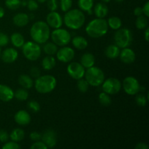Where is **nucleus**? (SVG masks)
I'll return each instance as SVG.
<instances>
[{
    "label": "nucleus",
    "mask_w": 149,
    "mask_h": 149,
    "mask_svg": "<svg viewBox=\"0 0 149 149\" xmlns=\"http://www.w3.org/2000/svg\"><path fill=\"white\" fill-rule=\"evenodd\" d=\"M30 35L33 42L39 45H42L49 40L50 29L46 22L42 20L36 21L31 27Z\"/></svg>",
    "instance_id": "obj_1"
},
{
    "label": "nucleus",
    "mask_w": 149,
    "mask_h": 149,
    "mask_svg": "<svg viewBox=\"0 0 149 149\" xmlns=\"http://www.w3.org/2000/svg\"><path fill=\"white\" fill-rule=\"evenodd\" d=\"M109 30L107 20L104 18L93 19L87 23L85 28V31L90 37L93 39H98L103 37L107 33Z\"/></svg>",
    "instance_id": "obj_2"
},
{
    "label": "nucleus",
    "mask_w": 149,
    "mask_h": 149,
    "mask_svg": "<svg viewBox=\"0 0 149 149\" xmlns=\"http://www.w3.org/2000/svg\"><path fill=\"white\" fill-rule=\"evenodd\" d=\"M63 21H64V23L68 29L78 30L84 26L85 23V15L81 10L71 9L65 12Z\"/></svg>",
    "instance_id": "obj_3"
},
{
    "label": "nucleus",
    "mask_w": 149,
    "mask_h": 149,
    "mask_svg": "<svg viewBox=\"0 0 149 149\" xmlns=\"http://www.w3.org/2000/svg\"><path fill=\"white\" fill-rule=\"evenodd\" d=\"M57 80L54 76L44 75L39 76L36 79L34 87L36 91L41 94H47L55 89Z\"/></svg>",
    "instance_id": "obj_4"
},
{
    "label": "nucleus",
    "mask_w": 149,
    "mask_h": 149,
    "mask_svg": "<svg viewBox=\"0 0 149 149\" xmlns=\"http://www.w3.org/2000/svg\"><path fill=\"white\" fill-rule=\"evenodd\" d=\"M113 39L115 45L120 49L129 47L133 40L132 32L127 28H120L114 33Z\"/></svg>",
    "instance_id": "obj_5"
},
{
    "label": "nucleus",
    "mask_w": 149,
    "mask_h": 149,
    "mask_svg": "<svg viewBox=\"0 0 149 149\" xmlns=\"http://www.w3.org/2000/svg\"><path fill=\"white\" fill-rule=\"evenodd\" d=\"M84 77L88 84L93 87H98L101 85L105 80V74L103 71L100 68L94 65L87 68Z\"/></svg>",
    "instance_id": "obj_6"
},
{
    "label": "nucleus",
    "mask_w": 149,
    "mask_h": 149,
    "mask_svg": "<svg viewBox=\"0 0 149 149\" xmlns=\"http://www.w3.org/2000/svg\"><path fill=\"white\" fill-rule=\"evenodd\" d=\"M22 52L23 55L27 60L31 61H35L39 59L42 54V49L39 44L35 42H25L22 47Z\"/></svg>",
    "instance_id": "obj_7"
},
{
    "label": "nucleus",
    "mask_w": 149,
    "mask_h": 149,
    "mask_svg": "<svg viewBox=\"0 0 149 149\" xmlns=\"http://www.w3.org/2000/svg\"><path fill=\"white\" fill-rule=\"evenodd\" d=\"M50 36L52 42L55 43L57 46L60 47L66 46L71 40V33L66 29H61V28L55 29L51 33Z\"/></svg>",
    "instance_id": "obj_8"
},
{
    "label": "nucleus",
    "mask_w": 149,
    "mask_h": 149,
    "mask_svg": "<svg viewBox=\"0 0 149 149\" xmlns=\"http://www.w3.org/2000/svg\"><path fill=\"white\" fill-rule=\"evenodd\" d=\"M122 87L124 91L129 95H135L141 90V85L135 77H127L124 79Z\"/></svg>",
    "instance_id": "obj_9"
},
{
    "label": "nucleus",
    "mask_w": 149,
    "mask_h": 149,
    "mask_svg": "<svg viewBox=\"0 0 149 149\" xmlns=\"http://www.w3.org/2000/svg\"><path fill=\"white\" fill-rule=\"evenodd\" d=\"M103 91L109 95H116L122 89V83L118 79L114 77L105 79L102 84Z\"/></svg>",
    "instance_id": "obj_10"
},
{
    "label": "nucleus",
    "mask_w": 149,
    "mask_h": 149,
    "mask_svg": "<svg viewBox=\"0 0 149 149\" xmlns=\"http://www.w3.org/2000/svg\"><path fill=\"white\" fill-rule=\"evenodd\" d=\"M67 72L71 78L76 80H79L84 77L85 68L79 63L71 62L68 65Z\"/></svg>",
    "instance_id": "obj_11"
},
{
    "label": "nucleus",
    "mask_w": 149,
    "mask_h": 149,
    "mask_svg": "<svg viewBox=\"0 0 149 149\" xmlns=\"http://www.w3.org/2000/svg\"><path fill=\"white\" fill-rule=\"evenodd\" d=\"M75 56V52L74 49L70 47L63 46L60 49H58L56 52L57 59L63 63H69L72 61V60Z\"/></svg>",
    "instance_id": "obj_12"
},
{
    "label": "nucleus",
    "mask_w": 149,
    "mask_h": 149,
    "mask_svg": "<svg viewBox=\"0 0 149 149\" xmlns=\"http://www.w3.org/2000/svg\"><path fill=\"white\" fill-rule=\"evenodd\" d=\"M42 142L47 148H53L57 144V134L52 129H48L44 132L41 138Z\"/></svg>",
    "instance_id": "obj_13"
},
{
    "label": "nucleus",
    "mask_w": 149,
    "mask_h": 149,
    "mask_svg": "<svg viewBox=\"0 0 149 149\" xmlns=\"http://www.w3.org/2000/svg\"><path fill=\"white\" fill-rule=\"evenodd\" d=\"M46 23L49 27L52 29H58L63 25V19L61 15L56 11H50L47 15Z\"/></svg>",
    "instance_id": "obj_14"
},
{
    "label": "nucleus",
    "mask_w": 149,
    "mask_h": 149,
    "mask_svg": "<svg viewBox=\"0 0 149 149\" xmlns=\"http://www.w3.org/2000/svg\"><path fill=\"white\" fill-rule=\"evenodd\" d=\"M0 58L5 63H13L18 58V52L14 48H7L1 53Z\"/></svg>",
    "instance_id": "obj_15"
},
{
    "label": "nucleus",
    "mask_w": 149,
    "mask_h": 149,
    "mask_svg": "<svg viewBox=\"0 0 149 149\" xmlns=\"http://www.w3.org/2000/svg\"><path fill=\"white\" fill-rule=\"evenodd\" d=\"M119 57H120L121 61L125 64L133 63L136 59L135 52L129 47L123 48L120 51Z\"/></svg>",
    "instance_id": "obj_16"
},
{
    "label": "nucleus",
    "mask_w": 149,
    "mask_h": 149,
    "mask_svg": "<svg viewBox=\"0 0 149 149\" xmlns=\"http://www.w3.org/2000/svg\"><path fill=\"white\" fill-rule=\"evenodd\" d=\"M15 122L20 126H26L31 122V117L30 114L25 110H20L15 114Z\"/></svg>",
    "instance_id": "obj_17"
},
{
    "label": "nucleus",
    "mask_w": 149,
    "mask_h": 149,
    "mask_svg": "<svg viewBox=\"0 0 149 149\" xmlns=\"http://www.w3.org/2000/svg\"><path fill=\"white\" fill-rule=\"evenodd\" d=\"M13 89L5 84H0V100L3 102H9L14 98Z\"/></svg>",
    "instance_id": "obj_18"
},
{
    "label": "nucleus",
    "mask_w": 149,
    "mask_h": 149,
    "mask_svg": "<svg viewBox=\"0 0 149 149\" xmlns=\"http://www.w3.org/2000/svg\"><path fill=\"white\" fill-rule=\"evenodd\" d=\"M29 15L24 13H19L13 17V22L17 27H24L29 23Z\"/></svg>",
    "instance_id": "obj_19"
},
{
    "label": "nucleus",
    "mask_w": 149,
    "mask_h": 149,
    "mask_svg": "<svg viewBox=\"0 0 149 149\" xmlns=\"http://www.w3.org/2000/svg\"><path fill=\"white\" fill-rule=\"evenodd\" d=\"M109 13V7L105 3L99 2L95 4L94 7V14L96 17L104 18Z\"/></svg>",
    "instance_id": "obj_20"
},
{
    "label": "nucleus",
    "mask_w": 149,
    "mask_h": 149,
    "mask_svg": "<svg viewBox=\"0 0 149 149\" xmlns=\"http://www.w3.org/2000/svg\"><path fill=\"white\" fill-rule=\"evenodd\" d=\"M80 63L82 65L84 68H89L90 67L93 66L95 63V56L92 53L90 52H86L83 54L80 60Z\"/></svg>",
    "instance_id": "obj_21"
},
{
    "label": "nucleus",
    "mask_w": 149,
    "mask_h": 149,
    "mask_svg": "<svg viewBox=\"0 0 149 149\" xmlns=\"http://www.w3.org/2000/svg\"><path fill=\"white\" fill-rule=\"evenodd\" d=\"M72 45L75 49L83 50L88 46V42L84 37L81 36H74L72 39Z\"/></svg>",
    "instance_id": "obj_22"
},
{
    "label": "nucleus",
    "mask_w": 149,
    "mask_h": 149,
    "mask_svg": "<svg viewBox=\"0 0 149 149\" xmlns=\"http://www.w3.org/2000/svg\"><path fill=\"white\" fill-rule=\"evenodd\" d=\"M120 48L116 45H111L108 46L105 49V55L108 58L116 59L119 56Z\"/></svg>",
    "instance_id": "obj_23"
},
{
    "label": "nucleus",
    "mask_w": 149,
    "mask_h": 149,
    "mask_svg": "<svg viewBox=\"0 0 149 149\" xmlns=\"http://www.w3.org/2000/svg\"><path fill=\"white\" fill-rule=\"evenodd\" d=\"M18 82L23 88L29 90L33 85V81L31 77L26 74H21L19 76Z\"/></svg>",
    "instance_id": "obj_24"
},
{
    "label": "nucleus",
    "mask_w": 149,
    "mask_h": 149,
    "mask_svg": "<svg viewBox=\"0 0 149 149\" xmlns=\"http://www.w3.org/2000/svg\"><path fill=\"white\" fill-rule=\"evenodd\" d=\"M10 42L15 47L21 48L25 43V39L21 33L15 32L10 36Z\"/></svg>",
    "instance_id": "obj_25"
},
{
    "label": "nucleus",
    "mask_w": 149,
    "mask_h": 149,
    "mask_svg": "<svg viewBox=\"0 0 149 149\" xmlns=\"http://www.w3.org/2000/svg\"><path fill=\"white\" fill-rule=\"evenodd\" d=\"M56 65V60L52 55H47L42 60V66L46 71H50L55 68Z\"/></svg>",
    "instance_id": "obj_26"
},
{
    "label": "nucleus",
    "mask_w": 149,
    "mask_h": 149,
    "mask_svg": "<svg viewBox=\"0 0 149 149\" xmlns=\"http://www.w3.org/2000/svg\"><path fill=\"white\" fill-rule=\"evenodd\" d=\"M25 132L21 128H15L10 134V138L15 142H20L24 139Z\"/></svg>",
    "instance_id": "obj_27"
},
{
    "label": "nucleus",
    "mask_w": 149,
    "mask_h": 149,
    "mask_svg": "<svg viewBox=\"0 0 149 149\" xmlns=\"http://www.w3.org/2000/svg\"><path fill=\"white\" fill-rule=\"evenodd\" d=\"M107 23L109 28L116 31L120 29L122 26V20L119 17H116V16L109 17V20H107Z\"/></svg>",
    "instance_id": "obj_28"
},
{
    "label": "nucleus",
    "mask_w": 149,
    "mask_h": 149,
    "mask_svg": "<svg viewBox=\"0 0 149 149\" xmlns=\"http://www.w3.org/2000/svg\"><path fill=\"white\" fill-rule=\"evenodd\" d=\"M58 46L53 42H45L43 46V51L46 55H54L58 51Z\"/></svg>",
    "instance_id": "obj_29"
},
{
    "label": "nucleus",
    "mask_w": 149,
    "mask_h": 149,
    "mask_svg": "<svg viewBox=\"0 0 149 149\" xmlns=\"http://www.w3.org/2000/svg\"><path fill=\"white\" fill-rule=\"evenodd\" d=\"M94 0H78V6L81 11H89L92 10Z\"/></svg>",
    "instance_id": "obj_30"
},
{
    "label": "nucleus",
    "mask_w": 149,
    "mask_h": 149,
    "mask_svg": "<svg viewBox=\"0 0 149 149\" xmlns=\"http://www.w3.org/2000/svg\"><path fill=\"white\" fill-rule=\"evenodd\" d=\"M148 19L145 15H141L137 17L136 20H135V26L138 29L140 30H144L146 28L148 27Z\"/></svg>",
    "instance_id": "obj_31"
},
{
    "label": "nucleus",
    "mask_w": 149,
    "mask_h": 149,
    "mask_svg": "<svg viewBox=\"0 0 149 149\" xmlns=\"http://www.w3.org/2000/svg\"><path fill=\"white\" fill-rule=\"evenodd\" d=\"M14 97H15L19 101H25L29 97V93L26 89L23 88V87L19 88L14 93Z\"/></svg>",
    "instance_id": "obj_32"
},
{
    "label": "nucleus",
    "mask_w": 149,
    "mask_h": 149,
    "mask_svg": "<svg viewBox=\"0 0 149 149\" xmlns=\"http://www.w3.org/2000/svg\"><path fill=\"white\" fill-rule=\"evenodd\" d=\"M98 99H99V102H100V104L102 106H109L111 104V98L110 97V95L107 94L105 92H102L99 94L98 96Z\"/></svg>",
    "instance_id": "obj_33"
},
{
    "label": "nucleus",
    "mask_w": 149,
    "mask_h": 149,
    "mask_svg": "<svg viewBox=\"0 0 149 149\" xmlns=\"http://www.w3.org/2000/svg\"><path fill=\"white\" fill-rule=\"evenodd\" d=\"M89 87H90V84H88L86 79H84L82 78L77 80V89L81 93H87L89 90Z\"/></svg>",
    "instance_id": "obj_34"
},
{
    "label": "nucleus",
    "mask_w": 149,
    "mask_h": 149,
    "mask_svg": "<svg viewBox=\"0 0 149 149\" xmlns=\"http://www.w3.org/2000/svg\"><path fill=\"white\" fill-rule=\"evenodd\" d=\"M5 5L11 10H15L21 5L20 0H5Z\"/></svg>",
    "instance_id": "obj_35"
},
{
    "label": "nucleus",
    "mask_w": 149,
    "mask_h": 149,
    "mask_svg": "<svg viewBox=\"0 0 149 149\" xmlns=\"http://www.w3.org/2000/svg\"><path fill=\"white\" fill-rule=\"evenodd\" d=\"M148 97L145 95L143 94H137L136 97H135V103H137V105H138L139 106L141 107H144V106H146L147 102H148Z\"/></svg>",
    "instance_id": "obj_36"
},
{
    "label": "nucleus",
    "mask_w": 149,
    "mask_h": 149,
    "mask_svg": "<svg viewBox=\"0 0 149 149\" xmlns=\"http://www.w3.org/2000/svg\"><path fill=\"white\" fill-rule=\"evenodd\" d=\"M72 0H61L60 1V7L63 12H67L71 10L72 7Z\"/></svg>",
    "instance_id": "obj_37"
},
{
    "label": "nucleus",
    "mask_w": 149,
    "mask_h": 149,
    "mask_svg": "<svg viewBox=\"0 0 149 149\" xmlns=\"http://www.w3.org/2000/svg\"><path fill=\"white\" fill-rule=\"evenodd\" d=\"M28 108L33 113H37L40 111V105L36 100H30L27 104Z\"/></svg>",
    "instance_id": "obj_38"
},
{
    "label": "nucleus",
    "mask_w": 149,
    "mask_h": 149,
    "mask_svg": "<svg viewBox=\"0 0 149 149\" xmlns=\"http://www.w3.org/2000/svg\"><path fill=\"white\" fill-rule=\"evenodd\" d=\"M20 146L15 141H10V142L4 143V145L2 146L3 149H19Z\"/></svg>",
    "instance_id": "obj_39"
},
{
    "label": "nucleus",
    "mask_w": 149,
    "mask_h": 149,
    "mask_svg": "<svg viewBox=\"0 0 149 149\" xmlns=\"http://www.w3.org/2000/svg\"><path fill=\"white\" fill-rule=\"evenodd\" d=\"M47 5L49 11H56L58 8V2L57 0H47Z\"/></svg>",
    "instance_id": "obj_40"
},
{
    "label": "nucleus",
    "mask_w": 149,
    "mask_h": 149,
    "mask_svg": "<svg viewBox=\"0 0 149 149\" xmlns=\"http://www.w3.org/2000/svg\"><path fill=\"white\" fill-rule=\"evenodd\" d=\"M30 11H35L39 8V4L36 0H29L26 5Z\"/></svg>",
    "instance_id": "obj_41"
},
{
    "label": "nucleus",
    "mask_w": 149,
    "mask_h": 149,
    "mask_svg": "<svg viewBox=\"0 0 149 149\" xmlns=\"http://www.w3.org/2000/svg\"><path fill=\"white\" fill-rule=\"evenodd\" d=\"M10 42V38L7 34L4 33H0V47H5L8 45Z\"/></svg>",
    "instance_id": "obj_42"
},
{
    "label": "nucleus",
    "mask_w": 149,
    "mask_h": 149,
    "mask_svg": "<svg viewBox=\"0 0 149 149\" xmlns=\"http://www.w3.org/2000/svg\"><path fill=\"white\" fill-rule=\"evenodd\" d=\"M31 149H47V147L46 146L45 143L42 141H36L31 146Z\"/></svg>",
    "instance_id": "obj_43"
},
{
    "label": "nucleus",
    "mask_w": 149,
    "mask_h": 149,
    "mask_svg": "<svg viewBox=\"0 0 149 149\" xmlns=\"http://www.w3.org/2000/svg\"><path fill=\"white\" fill-rule=\"evenodd\" d=\"M9 138H10V135L8 132L4 130H0V142L4 143L8 141Z\"/></svg>",
    "instance_id": "obj_44"
},
{
    "label": "nucleus",
    "mask_w": 149,
    "mask_h": 149,
    "mask_svg": "<svg viewBox=\"0 0 149 149\" xmlns=\"http://www.w3.org/2000/svg\"><path fill=\"white\" fill-rule=\"evenodd\" d=\"M30 75L31 78L36 79L37 77H39V76H41L40 70L36 66L32 67V68L30 69Z\"/></svg>",
    "instance_id": "obj_45"
},
{
    "label": "nucleus",
    "mask_w": 149,
    "mask_h": 149,
    "mask_svg": "<svg viewBox=\"0 0 149 149\" xmlns=\"http://www.w3.org/2000/svg\"><path fill=\"white\" fill-rule=\"evenodd\" d=\"M29 138H30V139L32 141H34V142H36V141H40L41 138H42V135H41L40 133H39L38 132L34 131V132H32L30 134V135H29Z\"/></svg>",
    "instance_id": "obj_46"
},
{
    "label": "nucleus",
    "mask_w": 149,
    "mask_h": 149,
    "mask_svg": "<svg viewBox=\"0 0 149 149\" xmlns=\"http://www.w3.org/2000/svg\"><path fill=\"white\" fill-rule=\"evenodd\" d=\"M143 10V13L144 14V15L146 16L147 17H149V1H146V4H144L143 7H142Z\"/></svg>",
    "instance_id": "obj_47"
},
{
    "label": "nucleus",
    "mask_w": 149,
    "mask_h": 149,
    "mask_svg": "<svg viewBox=\"0 0 149 149\" xmlns=\"http://www.w3.org/2000/svg\"><path fill=\"white\" fill-rule=\"evenodd\" d=\"M143 14V13L142 7H135V10H134V15H135L136 17H138V16L142 15Z\"/></svg>",
    "instance_id": "obj_48"
},
{
    "label": "nucleus",
    "mask_w": 149,
    "mask_h": 149,
    "mask_svg": "<svg viewBox=\"0 0 149 149\" xmlns=\"http://www.w3.org/2000/svg\"><path fill=\"white\" fill-rule=\"evenodd\" d=\"M135 148V149H148V146L145 143H138Z\"/></svg>",
    "instance_id": "obj_49"
},
{
    "label": "nucleus",
    "mask_w": 149,
    "mask_h": 149,
    "mask_svg": "<svg viewBox=\"0 0 149 149\" xmlns=\"http://www.w3.org/2000/svg\"><path fill=\"white\" fill-rule=\"evenodd\" d=\"M148 35H149V29L148 27H147L145 29V32H144V39H145V40L147 42L149 41Z\"/></svg>",
    "instance_id": "obj_50"
},
{
    "label": "nucleus",
    "mask_w": 149,
    "mask_h": 149,
    "mask_svg": "<svg viewBox=\"0 0 149 149\" xmlns=\"http://www.w3.org/2000/svg\"><path fill=\"white\" fill-rule=\"evenodd\" d=\"M4 13H5V12H4V8L0 6V18H2V17H4Z\"/></svg>",
    "instance_id": "obj_51"
},
{
    "label": "nucleus",
    "mask_w": 149,
    "mask_h": 149,
    "mask_svg": "<svg viewBox=\"0 0 149 149\" xmlns=\"http://www.w3.org/2000/svg\"><path fill=\"white\" fill-rule=\"evenodd\" d=\"M101 1H102V2H103V3H109V2H110L111 0H101Z\"/></svg>",
    "instance_id": "obj_52"
},
{
    "label": "nucleus",
    "mask_w": 149,
    "mask_h": 149,
    "mask_svg": "<svg viewBox=\"0 0 149 149\" xmlns=\"http://www.w3.org/2000/svg\"><path fill=\"white\" fill-rule=\"evenodd\" d=\"M36 1L39 3H44V2H45L46 1H47V0H36Z\"/></svg>",
    "instance_id": "obj_53"
},
{
    "label": "nucleus",
    "mask_w": 149,
    "mask_h": 149,
    "mask_svg": "<svg viewBox=\"0 0 149 149\" xmlns=\"http://www.w3.org/2000/svg\"><path fill=\"white\" fill-rule=\"evenodd\" d=\"M124 1H125V0H115V1H116V2L118 3H122Z\"/></svg>",
    "instance_id": "obj_54"
},
{
    "label": "nucleus",
    "mask_w": 149,
    "mask_h": 149,
    "mask_svg": "<svg viewBox=\"0 0 149 149\" xmlns=\"http://www.w3.org/2000/svg\"><path fill=\"white\" fill-rule=\"evenodd\" d=\"M1 47H0V56H1Z\"/></svg>",
    "instance_id": "obj_55"
},
{
    "label": "nucleus",
    "mask_w": 149,
    "mask_h": 149,
    "mask_svg": "<svg viewBox=\"0 0 149 149\" xmlns=\"http://www.w3.org/2000/svg\"><path fill=\"white\" fill-rule=\"evenodd\" d=\"M26 1H27V0H26Z\"/></svg>",
    "instance_id": "obj_56"
}]
</instances>
